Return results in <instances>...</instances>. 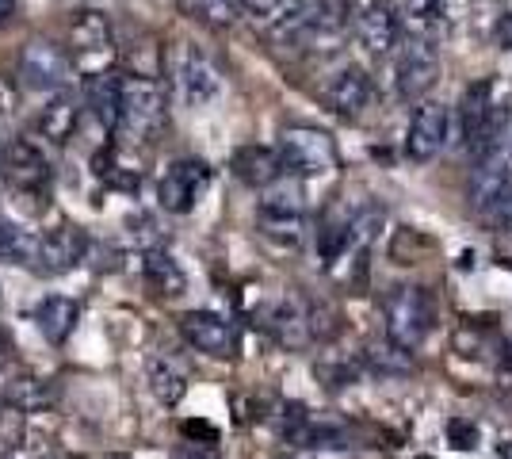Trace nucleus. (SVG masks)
<instances>
[{
    "label": "nucleus",
    "mask_w": 512,
    "mask_h": 459,
    "mask_svg": "<svg viewBox=\"0 0 512 459\" xmlns=\"http://www.w3.org/2000/svg\"><path fill=\"white\" fill-rule=\"evenodd\" d=\"M230 169L241 184L249 188H268L272 180L283 176V165H279V153L276 146H241L230 157Z\"/></svg>",
    "instance_id": "18"
},
{
    "label": "nucleus",
    "mask_w": 512,
    "mask_h": 459,
    "mask_svg": "<svg viewBox=\"0 0 512 459\" xmlns=\"http://www.w3.org/2000/svg\"><path fill=\"white\" fill-rule=\"evenodd\" d=\"M172 459H203V456L195 452V444H188V448H180V452H176Z\"/></svg>",
    "instance_id": "37"
},
{
    "label": "nucleus",
    "mask_w": 512,
    "mask_h": 459,
    "mask_svg": "<svg viewBox=\"0 0 512 459\" xmlns=\"http://www.w3.org/2000/svg\"><path fill=\"white\" fill-rule=\"evenodd\" d=\"M85 100L92 115L100 119L104 131H115L119 127V77L111 73H92V81L85 88Z\"/></svg>",
    "instance_id": "23"
},
{
    "label": "nucleus",
    "mask_w": 512,
    "mask_h": 459,
    "mask_svg": "<svg viewBox=\"0 0 512 459\" xmlns=\"http://www.w3.org/2000/svg\"><path fill=\"white\" fill-rule=\"evenodd\" d=\"M169 119V104H165V88L157 77H138L127 73L119 77V127L130 142H153Z\"/></svg>",
    "instance_id": "2"
},
{
    "label": "nucleus",
    "mask_w": 512,
    "mask_h": 459,
    "mask_svg": "<svg viewBox=\"0 0 512 459\" xmlns=\"http://www.w3.org/2000/svg\"><path fill=\"white\" fill-rule=\"evenodd\" d=\"M54 402H58V394L39 375H20L4 387V406L16 414H46V410H54Z\"/></svg>",
    "instance_id": "21"
},
{
    "label": "nucleus",
    "mask_w": 512,
    "mask_h": 459,
    "mask_svg": "<svg viewBox=\"0 0 512 459\" xmlns=\"http://www.w3.org/2000/svg\"><path fill=\"white\" fill-rule=\"evenodd\" d=\"M383 322H386V337L402 349H421L428 333H432V322H436V306H432V295L417 284H398L383 295Z\"/></svg>",
    "instance_id": "4"
},
{
    "label": "nucleus",
    "mask_w": 512,
    "mask_h": 459,
    "mask_svg": "<svg viewBox=\"0 0 512 459\" xmlns=\"http://www.w3.org/2000/svg\"><path fill=\"white\" fill-rule=\"evenodd\" d=\"M180 337L195 352L211 356V360H234L237 352H241L237 326L226 314H214V310H188V314H180Z\"/></svg>",
    "instance_id": "8"
},
{
    "label": "nucleus",
    "mask_w": 512,
    "mask_h": 459,
    "mask_svg": "<svg viewBox=\"0 0 512 459\" xmlns=\"http://www.w3.org/2000/svg\"><path fill=\"white\" fill-rule=\"evenodd\" d=\"M184 437H203V444H214L218 433H214L211 425H203V421H184Z\"/></svg>",
    "instance_id": "34"
},
{
    "label": "nucleus",
    "mask_w": 512,
    "mask_h": 459,
    "mask_svg": "<svg viewBox=\"0 0 512 459\" xmlns=\"http://www.w3.org/2000/svg\"><path fill=\"white\" fill-rule=\"evenodd\" d=\"M256 230L276 249H299L306 238V211H268L256 207Z\"/></svg>",
    "instance_id": "20"
},
{
    "label": "nucleus",
    "mask_w": 512,
    "mask_h": 459,
    "mask_svg": "<svg viewBox=\"0 0 512 459\" xmlns=\"http://www.w3.org/2000/svg\"><path fill=\"white\" fill-rule=\"evenodd\" d=\"M0 180L12 188V196L20 199L31 215L46 211L50 199V157L35 138H8L4 142V157H0Z\"/></svg>",
    "instance_id": "1"
},
{
    "label": "nucleus",
    "mask_w": 512,
    "mask_h": 459,
    "mask_svg": "<svg viewBox=\"0 0 512 459\" xmlns=\"http://www.w3.org/2000/svg\"><path fill=\"white\" fill-rule=\"evenodd\" d=\"M493 219L501 222V226H512V192L493 207Z\"/></svg>",
    "instance_id": "35"
},
{
    "label": "nucleus",
    "mask_w": 512,
    "mask_h": 459,
    "mask_svg": "<svg viewBox=\"0 0 512 459\" xmlns=\"http://www.w3.org/2000/svg\"><path fill=\"white\" fill-rule=\"evenodd\" d=\"M107 459H134V456H127V452H115V456H107Z\"/></svg>",
    "instance_id": "39"
},
{
    "label": "nucleus",
    "mask_w": 512,
    "mask_h": 459,
    "mask_svg": "<svg viewBox=\"0 0 512 459\" xmlns=\"http://www.w3.org/2000/svg\"><path fill=\"white\" fill-rule=\"evenodd\" d=\"M88 249H92V241H88L85 230L65 222V226H54V230H46V234L35 238L31 268L39 276H65V272H73L77 264L85 261Z\"/></svg>",
    "instance_id": "9"
},
{
    "label": "nucleus",
    "mask_w": 512,
    "mask_h": 459,
    "mask_svg": "<svg viewBox=\"0 0 512 459\" xmlns=\"http://www.w3.org/2000/svg\"><path fill=\"white\" fill-rule=\"evenodd\" d=\"M493 43L501 46V50H512V12L497 16V23H493Z\"/></svg>",
    "instance_id": "33"
},
{
    "label": "nucleus",
    "mask_w": 512,
    "mask_h": 459,
    "mask_svg": "<svg viewBox=\"0 0 512 459\" xmlns=\"http://www.w3.org/2000/svg\"><path fill=\"white\" fill-rule=\"evenodd\" d=\"M448 440H451V448L470 452V448H478V425L467 421V417H455V421L448 425Z\"/></svg>",
    "instance_id": "30"
},
{
    "label": "nucleus",
    "mask_w": 512,
    "mask_h": 459,
    "mask_svg": "<svg viewBox=\"0 0 512 459\" xmlns=\"http://www.w3.org/2000/svg\"><path fill=\"white\" fill-rule=\"evenodd\" d=\"M0 157H4V146H0Z\"/></svg>",
    "instance_id": "41"
},
{
    "label": "nucleus",
    "mask_w": 512,
    "mask_h": 459,
    "mask_svg": "<svg viewBox=\"0 0 512 459\" xmlns=\"http://www.w3.org/2000/svg\"><path fill=\"white\" fill-rule=\"evenodd\" d=\"M279 459H291V456H279Z\"/></svg>",
    "instance_id": "42"
},
{
    "label": "nucleus",
    "mask_w": 512,
    "mask_h": 459,
    "mask_svg": "<svg viewBox=\"0 0 512 459\" xmlns=\"http://www.w3.org/2000/svg\"><path fill=\"white\" fill-rule=\"evenodd\" d=\"M237 8H241V16L253 23V27L276 31L279 23L299 8V0H237Z\"/></svg>",
    "instance_id": "26"
},
{
    "label": "nucleus",
    "mask_w": 512,
    "mask_h": 459,
    "mask_svg": "<svg viewBox=\"0 0 512 459\" xmlns=\"http://www.w3.org/2000/svg\"><path fill=\"white\" fill-rule=\"evenodd\" d=\"M172 81H176V92H180V100L188 108H203V104L218 100V92H222V73H218V66L192 43H184L176 50V58H172Z\"/></svg>",
    "instance_id": "7"
},
{
    "label": "nucleus",
    "mask_w": 512,
    "mask_h": 459,
    "mask_svg": "<svg viewBox=\"0 0 512 459\" xmlns=\"http://www.w3.org/2000/svg\"><path fill=\"white\" fill-rule=\"evenodd\" d=\"M12 364V337L0 329V368H8Z\"/></svg>",
    "instance_id": "36"
},
{
    "label": "nucleus",
    "mask_w": 512,
    "mask_h": 459,
    "mask_svg": "<svg viewBox=\"0 0 512 459\" xmlns=\"http://www.w3.org/2000/svg\"><path fill=\"white\" fill-rule=\"evenodd\" d=\"M16 111H20V81L0 73V123H8Z\"/></svg>",
    "instance_id": "31"
},
{
    "label": "nucleus",
    "mask_w": 512,
    "mask_h": 459,
    "mask_svg": "<svg viewBox=\"0 0 512 459\" xmlns=\"http://www.w3.org/2000/svg\"><path fill=\"white\" fill-rule=\"evenodd\" d=\"M180 12L188 20L211 27V31H226V27H234L241 20L237 0H180Z\"/></svg>",
    "instance_id": "25"
},
{
    "label": "nucleus",
    "mask_w": 512,
    "mask_h": 459,
    "mask_svg": "<svg viewBox=\"0 0 512 459\" xmlns=\"http://www.w3.org/2000/svg\"><path fill=\"white\" fill-rule=\"evenodd\" d=\"M8 459H65L62 452H54V448H46V444H16Z\"/></svg>",
    "instance_id": "32"
},
{
    "label": "nucleus",
    "mask_w": 512,
    "mask_h": 459,
    "mask_svg": "<svg viewBox=\"0 0 512 459\" xmlns=\"http://www.w3.org/2000/svg\"><path fill=\"white\" fill-rule=\"evenodd\" d=\"M371 77H367V69L360 66H344L337 69L325 85H321V100H325V108L333 111V115H341V119H356L367 104H371Z\"/></svg>",
    "instance_id": "13"
},
{
    "label": "nucleus",
    "mask_w": 512,
    "mask_h": 459,
    "mask_svg": "<svg viewBox=\"0 0 512 459\" xmlns=\"http://www.w3.org/2000/svg\"><path fill=\"white\" fill-rule=\"evenodd\" d=\"M0 406H4V394H0Z\"/></svg>",
    "instance_id": "40"
},
{
    "label": "nucleus",
    "mask_w": 512,
    "mask_h": 459,
    "mask_svg": "<svg viewBox=\"0 0 512 459\" xmlns=\"http://www.w3.org/2000/svg\"><path fill=\"white\" fill-rule=\"evenodd\" d=\"M367 360H371V368L383 375H402L413 368V352L402 349V345H394L390 337H386L383 345H371L367 349Z\"/></svg>",
    "instance_id": "28"
},
{
    "label": "nucleus",
    "mask_w": 512,
    "mask_h": 459,
    "mask_svg": "<svg viewBox=\"0 0 512 459\" xmlns=\"http://www.w3.org/2000/svg\"><path fill=\"white\" fill-rule=\"evenodd\" d=\"M0 299H4V295H0Z\"/></svg>",
    "instance_id": "43"
},
{
    "label": "nucleus",
    "mask_w": 512,
    "mask_h": 459,
    "mask_svg": "<svg viewBox=\"0 0 512 459\" xmlns=\"http://www.w3.org/2000/svg\"><path fill=\"white\" fill-rule=\"evenodd\" d=\"M490 108H493L490 81H474V85L463 88V96H459V134H463V142H470L478 134V127L490 115Z\"/></svg>",
    "instance_id": "24"
},
{
    "label": "nucleus",
    "mask_w": 512,
    "mask_h": 459,
    "mask_svg": "<svg viewBox=\"0 0 512 459\" xmlns=\"http://www.w3.org/2000/svg\"><path fill=\"white\" fill-rule=\"evenodd\" d=\"M509 192H512V169L501 157H490V161H482V165L470 173L467 203H470V211H478V215H493V207L509 196Z\"/></svg>",
    "instance_id": "15"
},
{
    "label": "nucleus",
    "mask_w": 512,
    "mask_h": 459,
    "mask_svg": "<svg viewBox=\"0 0 512 459\" xmlns=\"http://www.w3.org/2000/svg\"><path fill=\"white\" fill-rule=\"evenodd\" d=\"M440 77V50L432 46V39H409L398 54V66H394V88L402 100H421L428 88L436 85Z\"/></svg>",
    "instance_id": "11"
},
{
    "label": "nucleus",
    "mask_w": 512,
    "mask_h": 459,
    "mask_svg": "<svg viewBox=\"0 0 512 459\" xmlns=\"http://www.w3.org/2000/svg\"><path fill=\"white\" fill-rule=\"evenodd\" d=\"M356 35H360V43L371 54H379V58L394 54V46H402V16H398V8L390 0H371L356 16Z\"/></svg>",
    "instance_id": "14"
},
{
    "label": "nucleus",
    "mask_w": 512,
    "mask_h": 459,
    "mask_svg": "<svg viewBox=\"0 0 512 459\" xmlns=\"http://www.w3.org/2000/svg\"><path fill=\"white\" fill-rule=\"evenodd\" d=\"M81 127V104L73 100V96H54L43 111H39V119H35V131L43 142L50 146H69L73 142V134Z\"/></svg>",
    "instance_id": "16"
},
{
    "label": "nucleus",
    "mask_w": 512,
    "mask_h": 459,
    "mask_svg": "<svg viewBox=\"0 0 512 459\" xmlns=\"http://www.w3.org/2000/svg\"><path fill=\"white\" fill-rule=\"evenodd\" d=\"M65 50H69V58H73V66L77 62H107L111 54H115V27L107 20L104 12H96V8H85V12H77L69 27H65Z\"/></svg>",
    "instance_id": "10"
},
{
    "label": "nucleus",
    "mask_w": 512,
    "mask_h": 459,
    "mask_svg": "<svg viewBox=\"0 0 512 459\" xmlns=\"http://www.w3.org/2000/svg\"><path fill=\"white\" fill-rule=\"evenodd\" d=\"M31 253H35V234L23 230L20 222H12L8 215H0V261L31 264Z\"/></svg>",
    "instance_id": "27"
},
{
    "label": "nucleus",
    "mask_w": 512,
    "mask_h": 459,
    "mask_svg": "<svg viewBox=\"0 0 512 459\" xmlns=\"http://www.w3.org/2000/svg\"><path fill=\"white\" fill-rule=\"evenodd\" d=\"M451 134V108L436 100H421L406 131V157L409 161H432L436 153L448 146Z\"/></svg>",
    "instance_id": "12"
},
{
    "label": "nucleus",
    "mask_w": 512,
    "mask_h": 459,
    "mask_svg": "<svg viewBox=\"0 0 512 459\" xmlns=\"http://www.w3.org/2000/svg\"><path fill=\"white\" fill-rule=\"evenodd\" d=\"M77 318H81V306L73 303L69 295H50L35 310V326H39V333L50 345H65L73 337V329H77Z\"/></svg>",
    "instance_id": "19"
},
{
    "label": "nucleus",
    "mask_w": 512,
    "mask_h": 459,
    "mask_svg": "<svg viewBox=\"0 0 512 459\" xmlns=\"http://www.w3.org/2000/svg\"><path fill=\"white\" fill-rule=\"evenodd\" d=\"M276 153L283 173L299 176V180H314V176H329L341 169V153H337L333 134L321 131V127H306V123L283 127Z\"/></svg>",
    "instance_id": "3"
},
{
    "label": "nucleus",
    "mask_w": 512,
    "mask_h": 459,
    "mask_svg": "<svg viewBox=\"0 0 512 459\" xmlns=\"http://www.w3.org/2000/svg\"><path fill=\"white\" fill-rule=\"evenodd\" d=\"M142 276H146V284H150L153 295H161V299H180L184 291H188V272L180 268V261L172 257L169 249H146V257H142Z\"/></svg>",
    "instance_id": "17"
},
{
    "label": "nucleus",
    "mask_w": 512,
    "mask_h": 459,
    "mask_svg": "<svg viewBox=\"0 0 512 459\" xmlns=\"http://www.w3.org/2000/svg\"><path fill=\"white\" fill-rule=\"evenodd\" d=\"M8 12H12V0H0V23L8 20Z\"/></svg>",
    "instance_id": "38"
},
{
    "label": "nucleus",
    "mask_w": 512,
    "mask_h": 459,
    "mask_svg": "<svg viewBox=\"0 0 512 459\" xmlns=\"http://www.w3.org/2000/svg\"><path fill=\"white\" fill-rule=\"evenodd\" d=\"M207 188H211V165L199 157H180L157 180V203L169 215H192Z\"/></svg>",
    "instance_id": "6"
},
{
    "label": "nucleus",
    "mask_w": 512,
    "mask_h": 459,
    "mask_svg": "<svg viewBox=\"0 0 512 459\" xmlns=\"http://www.w3.org/2000/svg\"><path fill=\"white\" fill-rule=\"evenodd\" d=\"M444 8H448V0H406V16L413 23H421V27L440 20Z\"/></svg>",
    "instance_id": "29"
},
{
    "label": "nucleus",
    "mask_w": 512,
    "mask_h": 459,
    "mask_svg": "<svg viewBox=\"0 0 512 459\" xmlns=\"http://www.w3.org/2000/svg\"><path fill=\"white\" fill-rule=\"evenodd\" d=\"M146 375H150V391L161 406H176L184 394H188V372L180 364H172L169 356H150L146 364Z\"/></svg>",
    "instance_id": "22"
},
{
    "label": "nucleus",
    "mask_w": 512,
    "mask_h": 459,
    "mask_svg": "<svg viewBox=\"0 0 512 459\" xmlns=\"http://www.w3.org/2000/svg\"><path fill=\"white\" fill-rule=\"evenodd\" d=\"M16 69H20V85L31 92H62L73 77V58L69 50L50 39H27L16 54Z\"/></svg>",
    "instance_id": "5"
}]
</instances>
